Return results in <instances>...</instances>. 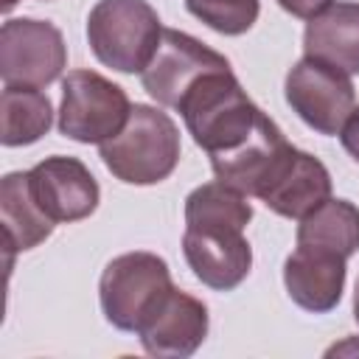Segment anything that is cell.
I'll return each instance as SVG.
<instances>
[{
	"mask_svg": "<svg viewBox=\"0 0 359 359\" xmlns=\"http://www.w3.org/2000/svg\"><path fill=\"white\" fill-rule=\"evenodd\" d=\"M252 219L247 194L224 182H205L185 199V233L182 252L194 275L216 289H236L252 266V250L244 238V227Z\"/></svg>",
	"mask_w": 359,
	"mask_h": 359,
	"instance_id": "6da1fadb",
	"label": "cell"
},
{
	"mask_svg": "<svg viewBox=\"0 0 359 359\" xmlns=\"http://www.w3.org/2000/svg\"><path fill=\"white\" fill-rule=\"evenodd\" d=\"M177 109L182 112L194 143L205 149L210 160L244 149L269 121V115L241 90L233 67L202 76Z\"/></svg>",
	"mask_w": 359,
	"mask_h": 359,
	"instance_id": "7a4b0ae2",
	"label": "cell"
},
{
	"mask_svg": "<svg viewBox=\"0 0 359 359\" xmlns=\"http://www.w3.org/2000/svg\"><path fill=\"white\" fill-rule=\"evenodd\" d=\"M98 154L115 180L126 185H157L180 163V129L168 112L135 104L123 129L98 143Z\"/></svg>",
	"mask_w": 359,
	"mask_h": 359,
	"instance_id": "3957f363",
	"label": "cell"
},
{
	"mask_svg": "<svg viewBox=\"0 0 359 359\" xmlns=\"http://www.w3.org/2000/svg\"><path fill=\"white\" fill-rule=\"evenodd\" d=\"M163 36L157 11L146 0H98L87 17L95 59L118 73H143Z\"/></svg>",
	"mask_w": 359,
	"mask_h": 359,
	"instance_id": "277c9868",
	"label": "cell"
},
{
	"mask_svg": "<svg viewBox=\"0 0 359 359\" xmlns=\"http://www.w3.org/2000/svg\"><path fill=\"white\" fill-rule=\"evenodd\" d=\"M174 289L168 264L146 250L123 252L112 258L98 280L101 311L118 331H135L157 311V306Z\"/></svg>",
	"mask_w": 359,
	"mask_h": 359,
	"instance_id": "5b68a950",
	"label": "cell"
},
{
	"mask_svg": "<svg viewBox=\"0 0 359 359\" xmlns=\"http://www.w3.org/2000/svg\"><path fill=\"white\" fill-rule=\"evenodd\" d=\"M132 104L123 87L95 70H70L62 79L59 132L76 143H104L129 121Z\"/></svg>",
	"mask_w": 359,
	"mask_h": 359,
	"instance_id": "8992f818",
	"label": "cell"
},
{
	"mask_svg": "<svg viewBox=\"0 0 359 359\" xmlns=\"http://www.w3.org/2000/svg\"><path fill=\"white\" fill-rule=\"evenodd\" d=\"M67 65L62 31L48 20L14 17L0 28V79L6 87H48Z\"/></svg>",
	"mask_w": 359,
	"mask_h": 359,
	"instance_id": "52a82bcc",
	"label": "cell"
},
{
	"mask_svg": "<svg viewBox=\"0 0 359 359\" xmlns=\"http://www.w3.org/2000/svg\"><path fill=\"white\" fill-rule=\"evenodd\" d=\"M283 93L292 112H297V118L320 135H339L356 107L351 76L311 56L292 65Z\"/></svg>",
	"mask_w": 359,
	"mask_h": 359,
	"instance_id": "ba28073f",
	"label": "cell"
},
{
	"mask_svg": "<svg viewBox=\"0 0 359 359\" xmlns=\"http://www.w3.org/2000/svg\"><path fill=\"white\" fill-rule=\"evenodd\" d=\"M224 67H230V62L213 48H208L205 42H199L196 36L177 28H163L160 45L151 62L146 65V70L140 73V81H143V90L160 107L177 109L185 93L202 76Z\"/></svg>",
	"mask_w": 359,
	"mask_h": 359,
	"instance_id": "9c48e42d",
	"label": "cell"
},
{
	"mask_svg": "<svg viewBox=\"0 0 359 359\" xmlns=\"http://www.w3.org/2000/svg\"><path fill=\"white\" fill-rule=\"evenodd\" d=\"M31 194L39 208L59 224V222H79L95 213L101 191L90 168L65 154H53L39 160L28 171Z\"/></svg>",
	"mask_w": 359,
	"mask_h": 359,
	"instance_id": "30bf717a",
	"label": "cell"
},
{
	"mask_svg": "<svg viewBox=\"0 0 359 359\" xmlns=\"http://www.w3.org/2000/svg\"><path fill=\"white\" fill-rule=\"evenodd\" d=\"M208 325V306L199 297L174 286L168 297L157 306V311L137 328V337L143 342V351L151 356L185 359L205 342Z\"/></svg>",
	"mask_w": 359,
	"mask_h": 359,
	"instance_id": "8fae6325",
	"label": "cell"
},
{
	"mask_svg": "<svg viewBox=\"0 0 359 359\" xmlns=\"http://www.w3.org/2000/svg\"><path fill=\"white\" fill-rule=\"evenodd\" d=\"M345 261L348 258L331 250L297 244L294 252L283 261V283L289 297L311 314H325L337 309L345 289Z\"/></svg>",
	"mask_w": 359,
	"mask_h": 359,
	"instance_id": "7c38bea8",
	"label": "cell"
},
{
	"mask_svg": "<svg viewBox=\"0 0 359 359\" xmlns=\"http://www.w3.org/2000/svg\"><path fill=\"white\" fill-rule=\"evenodd\" d=\"M331 196V174L328 168L309 151L292 149L283 165L275 171L269 185L261 191V202L283 216V219H303L317 205Z\"/></svg>",
	"mask_w": 359,
	"mask_h": 359,
	"instance_id": "4fadbf2b",
	"label": "cell"
},
{
	"mask_svg": "<svg viewBox=\"0 0 359 359\" xmlns=\"http://www.w3.org/2000/svg\"><path fill=\"white\" fill-rule=\"evenodd\" d=\"M303 50L348 76L359 73V3L337 0L311 17L303 31Z\"/></svg>",
	"mask_w": 359,
	"mask_h": 359,
	"instance_id": "5bb4252c",
	"label": "cell"
},
{
	"mask_svg": "<svg viewBox=\"0 0 359 359\" xmlns=\"http://www.w3.org/2000/svg\"><path fill=\"white\" fill-rule=\"evenodd\" d=\"M0 219H3V241L11 252H25L42 244L56 222L39 208V202L31 194L28 171H11L0 182Z\"/></svg>",
	"mask_w": 359,
	"mask_h": 359,
	"instance_id": "9a60e30c",
	"label": "cell"
},
{
	"mask_svg": "<svg viewBox=\"0 0 359 359\" xmlns=\"http://www.w3.org/2000/svg\"><path fill=\"white\" fill-rule=\"evenodd\" d=\"M297 244L351 258L359 250V208L348 199H325L297 224Z\"/></svg>",
	"mask_w": 359,
	"mask_h": 359,
	"instance_id": "2e32d148",
	"label": "cell"
},
{
	"mask_svg": "<svg viewBox=\"0 0 359 359\" xmlns=\"http://www.w3.org/2000/svg\"><path fill=\"white\" fill-rule=\"evenodd\" d=\"M53 123L50 98L36 87H6L0 95V143L28 146Z\"/></svg>",
	"mask_w": 359,
	"mask_h": 359,
	"instance_id": "e0dca14e",
	"label": "cell"
},
{
	"mask_svg": "<svg viewBox=\"0 0 359 359\" xmlns=\"http://www.w3.org/2000/svg\"><path fill=\"white\" fill-rule=\"evenodd\" d=\"M185 8L202 20L208 28L224 34V36H238L252 28L258 20L261 3L258 0H185Z\"/></svg>",
	"mask_w": 359,
	"mask_h": 359,
	"instance_id": "ac0fdd59",
	"label": "cell"
},
{
	"mask_svg": "<svg viewBox=\"0 0 359 359\" xmlns=\"http://www.w3.org/2000/svg\"><path fill=\"white\" fill-rule=\"evenodd\" d=\"M334 0H278V6L283 11H289L292 17H300V20H311L317 17L320 11H325Z\"/></svg>",
	"mask_w": 359,
	"mask_h": 359,
	"instance_id": "d6986e66",
	"label": "cell"
},
{
	"mask_svg": "<svg viewBox=\"0 0 359 359\" xmlns=\"http://www.w3.org/2000/svg\"><path fill=\"white\" fill-rule=\"evenodd\" d=\"M339 140H342V149L359 163V107H353V112L348 115V121L339 132Z\"/></svg>",
	"mask_w": 359,
	"mask_h": 359,
	"instance_id": "ffe728a7",
	"label": "cell"
},
{
	"mask_svg": "<svg viewBox=\"0 0 359 359\" xmlns=\"http://www.w3.org/2000/svg\"><path fill=\"white\" fill-rule=\"evenodd\" d=\"M353 320L359 323V280H356V289H353Z\"/></svg>",
	"mask_w": 359,
	"mask_h": 359,
	"instance_id": "44dd1931",
	"label": "cell"
},
{
	"mask_svg": "<svg viewBox=\"0 0 359 359\" xmlns=\"http://www.w3.org/2000/svg\"><path fill=\"white\" fill-rule=\"evenodd\" d=\"M14 3H17V0H3V11H8V8L14 6Z\"/></svg>",
	"mask_w": 359,
	"mask_h": 359,
	"instance_id": "7402d4cb",
	"label": "cell"
}]
</instances>
